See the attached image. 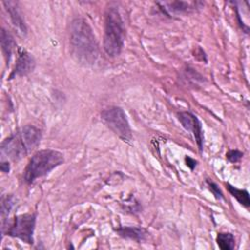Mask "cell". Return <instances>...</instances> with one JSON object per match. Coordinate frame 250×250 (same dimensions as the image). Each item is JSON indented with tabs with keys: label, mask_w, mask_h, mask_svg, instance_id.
I'll return each instance as SVG.
<instances>
[{
	"label": "cell",
	"mask_w": 250,
	"mask_h": 250,
	"mask_svg": "<svg viewBox=\"0 0 250 250\" xmlns=\"http://www.w3.org/2000/svg\"><path fill=\"white\" fill-rule=\"evenodd\" d=\"M70 50L73 58L83 65H92L99 57L96 36L88 21L76 18L71 21L69 34Z\"/></svg>",
	"instance_id": "1"
},
{
	"label": "cell",
	"mask_w": 250,
	"mask_h": 250,
	"mask_svg": "<svg viewBox=\"0 0 250 250\" xmlns=\"http://www.w3.org/2000/svg\"><path fill=\"white\" fill-rule=\"evenodd\" d=\"M40 140L41 131L35 126L25 125L3 141L1 152L9 159L17 161L31 152Z\"/></svg>",
	"instance_id": "2"
},
{
	"label": "cell",
	"mask_w": 250,
	"mask_h": 250,
	"mask_svg": "<svg viewBox=\"0 0 250 250\" xmlns=\"http://www.w3.org/2000/svg\"><path fill=\"white\" fill-rule=\"evenodd\" d=\"M125 29L123 21L116 7H109L104 18V50L109 57L118 56L124 45Z\"/></svg>",
	"instance_id": "3"
},
{
	"label": "cell",
	"mask_w": 250,
	"mask_h": 250,
	"mask_svg": "<svg viewBox=\"0 0 250 250\" xmlns=\"http://www.w3.org/2000/svg\"><path fill=\"white\" fill-rule=\"evenodd\" d=\"M64 161L63 154L55 149H42L33 154L24 170V180L30 184L36 179L49 174L52 170L62 165Z\"/></svg>",
	"instance_id": "4"
},
{
	"label": "cell",
	"mask_w": 250,
	"mask_h": 250,
	"mask_svg": "<svg viewBox=\"0 0 250 250\" xmlns=\"http://www.w3.org/2000/svg\"><path fill=\"white\" fill-rule=\"evenodd\" d=\"M105 125L126 143L132 141V130L124 110L119 106H109L101 112Z\"/></svg>",
	"instance_id": "5"
},
{
	"label": "cell",
	"mask_w": 250,
	"mask_h": 250,
	"mask_svg": "<svg viewBox=\"0 0 250 250\" xmlns=\"http://www.w3.org/2000/svg\"><path fill=\"white\" fill-rule=\"evenodd\" d=\"M36 215L35 214H21L14 218L13 224L7 229V235L17 237L21 241L32 244L33 232L35 229Z\"/></svg>",
	"instance_id": "6"
},
{
	"label": "cell",
	"mask_w": 250,
	"mask_h": 250,
	"mask_svg": "<svg viewBox=\"0 0 250 250\" xmlns=\"http://www.w3.org/2000/svg\"><path fill=\"white\" fill-rule=\"evenodd\" d=\"M178 119L181 122L182 126L194 137V140L198 146L199 150H202L203 147V132L201 123L198 118L188 111H183L178 113Z\"/></svg>",
	"instance_id": "7"
},
{
	"label": "cell",
	"mask_w": 250,
	"mask_h": 250,
	"mask_svg": "<svg viewBox=\"0 0 250 250\" xmlns=\"http://www.w3.org/2000/svg\"><path fill=\"white\" fill-rule=\"evenodd\" d=\"M34 66H35V62L32 56L26 51L21 50L19 54L15 68L12 71L10 78L12 79L16 76H24L29 72H31L34 69Z\"/></svg>",
	"instance_id": "8"
},
{
	"label": "cell",
	"mask_w": 250,
	"mask_h": 250,
	"mask_svg": "<svg viewBox=\"0 0 250 250\" xmlns=\"http://www.w3.org/2000/svg\"><path fill=\"white\" fill-rule=\"evenodd\" d=\"M3 5L8 12L13 24L23 34L26 33V25L20 12L18 2L15 1H3Z\"/></svg>",
	"instance_id": "9"
},
{
	"label": "cell",
	"mask_w": 250,
	"mask_h": 250,
	"mask_svg": "<svg viewBox=\"0 0 250 250\" xmlns=\"http://www.w3.org/2000/svg\"><path fill=\"white\" fill-rule=\"evenodd\" d=\"M115 231L122 237L141 242L146 238V231L143 228L137 227H121L115 229Z\"/></svg>",
	"instance_id": "10"
},
{
	"label": "cell",
	"mask_w": 250,
	"mask_h": 250,
	"mask_svg": "<svg viewBox=\"0 0 250 250\" xmlns=\"http://www.w3.org/2000/svg\"><path fill=\"white\" fill-rule=\"evenodd\" d=\"M0 40H1L2 52L4 54V57L7 61V62H9L11 60L13 51L16 47V42L14 40V37L11 35V33L8 32L5 28H1Z\"/></svg>",
	"instance_id": "11"
},
{
	"label": "cell",
	"mask_w": 250,
	"mask_h": 250,
	"mask_svg": "<svg viewBox=\"0 0 250 250\" xmlns=\"http://www.w3.org/2000/svg\"><path fill=\"white\" fill-rule=\"evenodd\" d=\"M159 4L163 5L162 9H164L166 12L178 14V13H186L190 10H194V6L192 5H195L196 3L175 1V2H163Z\"/></svg>",
	"instance_id": "12"
},
{
	"label": "cell",
	"mask_w": 250,
	"mask_h": 250,
	"mask_svg": "<svg viewBox=\"0 0 250 250\" xmlns=\"http://www.w3.org/2000/svg\"><path fill=\"white\" fill-rule=\"evenodd\" d=\"M218 246L222 250H232L235 245V239L230 232H220L216 238Z\"/></svg>",
	"instance_id": "13"
},
{
	"label": "cell",
	"mask_w": 250,
	"mask_h": 250,
	"mask_svg": "<svg viewBox=\"0 0 250 250\" xmlns=\"http://www.w3.org/2000/svg\"><path fill=\"white\" fill-rule=\"evenodd\" d=\"M228 187V190L229 191V193L243 206L245 207H249L250 206V198H249V193L247 190L245 189H240L237 188L233 186H230L229 184L227 185Z\"/></svg>",
	"instance_id": "14"
},
{
	"label": "cell",
	"mask_w": 250,
	"mask_h": 250,
	"mask_svg": "<svg viewBox=\"0 0 250 250\" xmlns=\"http://www.w3.org/2000/svg\"><path fill=\"white\" fill-rule=\"evenodd\" d=\"M15 204V199L12 195H6L2 196L1 199V215H2V220H5V217L9 214L10 210Z\"/></svg>",
	"instance_id": "15"
},
{
	"label": "cell",
	"mask_w": 250,
	"mask_h": 250,
	"mask_svg": "<svg viewBox=\"0 0 250 250\" xmlns=\"http://www.w3.org/2000/svg\"><path fill=\"white\" fill-rule=\"evenodd\" d=\"M242 156H243V153L237 149H231L226 154V157L228 158V160H229L232 163L238 162L242 158Z\"/></svg>",
	"instance_id": "16"
},
{
	"label": "cell",
	"mask_w": 250,
	"mask_h": 250,
	"mask_svg": "<svg viewBox=\"0 0 250 250\" xmlns=\"http://www.w3.org/2000/svg\"><path fill=\"white\" fill-rule=\"evenodd\" d=\"M206 183H207V186H208L209 189L213 192L215 197L218 198V199H222L223 198V193H222L221 189L219 188V187L215 183L210 182V181H206Z\"/></svg>",
	"instance_id": "17"
},
{
	"label": "cell",
	"mask_w": 250,
	"mask_h": 250,
	"mask_svg": "<svg viewBox=\"0 0 250 250\" xmlns=\"http://www.w3.org/2000/svg\"><path fill=\"white\" fill-rule=\"evenodd\" d=\"M186 162H187V165H188L191 170H193V168L196 166V161H195L194 159L188 157V156L186 157Z\"/></svg>",
	"instance_id": "18"
},
{
	"label": "cell",
	"mask_w": 250,
	"mask_h": 250,
	"mask_svg": "<svg viewBox=\"0 0 250 250\" xmlns=\"http://www.w3.org/2000/svg\"><path fill=\"white\" fill-rule=\"evenodd\" d=\"M1 171L4 173H9V171H10L9 162H5V161L1 162Z\"/></svg>",
	"instance_id": "19"
}]
</instances>
